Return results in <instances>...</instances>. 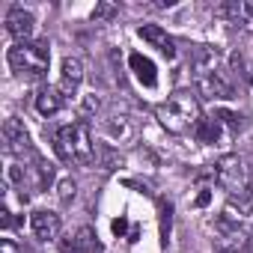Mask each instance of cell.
Segmentation results:
<instances>
[{"label":"cell","instance_id":"3957f363","mask_svg":"<svg viewBox=\"0 0 253 253\" xmlns=\"http://www.w3.org/2000/svg\"><path fill=\"white\" fill-rule=\"evenodd\" d=\"M214 179L217 185L232 197V200H250L253 191V167L241 155H223L214 164Z\"/></svg>","mask_w":253,"mask_h":253},{"label":"cell","instance_id":"484cf974","mask_svg":"<svg viewBox=\"0 0 253 253\" xmlns=\"http://www.w3.org/2000/svg\"><path fill=\"white\" fill-rule=\"evenodd\" d=\"M125 226H128V220H125V217H116V220H113V232H116V235H122Z\"/></svg>","mask_w":253,"mask_h":253},{"label":"cell","instance_id":"277c9868","mask_svg":"<svg viewBox=\"0 0 253 253\" xmlns=\"http://www.w3.org/2000/svg\"><path fill=\"white\" fill-rule=\"evenodd\" d=\"M3 140H6V152L15 155V158H36V149H33V140H30V131L24 128V122L18 116H9L3 122Z\"/></svg>","mask_w":253,"mask_h":253},{"label":"cell","instance_id":"2e32d148","mask_svg":"<svg viewBox=\"0 0 253 253\" xmlns=\"http://www.w3.org/2000/svg\"><path fill=\"white\" fill-rule=\"evenodd\" d=\"M60 104H63V98H60V89H57V86L45 84V86L36 89V110H39L42 116H54V113L60 110Z\"/></svg>","mask_w":253,"mask_h":253},{"label":"cell","instance_id":"9c48e42d","mask_svg":"<svg viewBox=\"0 0 253 253\" xmlns=\"http://www.w3.org/2000/svg\"><path fill=\"white\" fill-rule=\"evenodd\" d=\"M81 81H84V63L78 57H66L63 66H60V92L63 95H75Z\"/></svg>","mask_w":253,"mask_h":253},{"label":"cell","instance_id":"30bf717a","mask_svg":"<svg viewBox=\"0 0 253 253\" xmlns=\"http://www.w3.org/2000/svg\"><path fill=\"white\" fill-rule=\"evenodd\" d=\"M30 226H33V232H36L39 241H54L60 235V214H54L48 209H39V211H33Z\"/></svg>","mask_w":253,"mask_h":253},{"label":"cell","instance_id":"7a4b0ae2","mask_svg":"<svg viewBox=\"0 0 253 253\" xmlns=\"http://www.w3.org/2000/svg\"><path fill=\"white\" fill-rule=\"evenodd\" d=\"M12 72L24 81H42L45 72H48V63H51V45L48 39H39V42H21V45H12L9 54H6Z\"/></svg>","mask_w":253,"mask_h":253},{"label":"cell","instance_id":"44dd1931","mask_svg":"<svg viewBox=\"0 0 253 253\" xmlns=\"http://www.w3.org/2000/svg\"><path fill=\"white\" fill-rule=\"evenodd\" d=\"M229 60H232V69H235V72H241V78H244V81H253V63H247V60H244V54H232Z\"/></svg>","mask_w":253,"mask_h":253},{"label":"cell","instance_id":"5b68a950","mask_svg":"<svg viewBox=\"0 0 253 253\" xmlns=\"http://www.w3.org/2000/svg\"><path fill=\"white\" fill-rule=\"evenodd\" d=\"M101 134L110 140V146H125V143H134L137 140V125L131 116H122L113 113L101 122Z\"/></svg>","mask_w":253,"mask_h":253},{"label":"cell","instance_id":"6da1fadb","mask_svg":"<svg viewBox=\"0 0 253 253\" xmlns=\"http://www.w3.org/2000/svg\"><path fill=\"white\" fill-rule=\"evenodd\" d=\"M161 128L170 134H185V131H197L200 125V101L191 89H176L164 104H158L155 110Z\"/></svg>","mask_w":253,"mask_h":253},{"label":"cell","instance_id":"4fadbf2b","mask_svg":"<svg viewBox=\"0 0 253 253\" xmlns=\"http://www.w3.org/2000/svg\"><path fill=\"white\" fill-rule=\"evenodd\" d=\"M51 182H54V164L36 155L33 158V167H27V185L36 188V191H45Z\"/></svg>","mask_w":253,"mask_h":253},{"label":"cell","instance_id":"4316f807","mask_svg":"<svg viewBox=\"0 0 253 253\" xmlns=\"http://www.w3.org/2000/svg\"><path fill=\"white\" fill-rule=\"evenodd\" d=\"M223 253H235V250H223Z\"/></svg>","mask_w":253,"mask_h":253},{"label":"cell","instance_id":"603a6c76","mask_svg":"<svg viewBox=\"0 0 253 253\" xmlns=\"http://www.w3.org/2000/svg\"><path fill=\"white\" fill-rule=\"evenodd\" d=\"M101 164H104V170H116L122 164V155L113 152L110 146H101Z\"/></svg>","mask_w":253,"mask_h":253},{"label":"cell","instance_id":"7c38bea8","mask_svg":"<svg viewBox=\"0 0 253 253\" xmlns=\"http://www.w3.org/2000/svg\"><path fill=\"white\" fill-rule=\"evenodd\" d=\"M75 161L84 167H89L95 161V146H92L86 122H75Z\"/></svg>","mask_w":253,"mask_h":253},{"label":"cell","instance_id":"7402d4cb","mask_svg":"<svg viewBox=\"0 0 253 253\" xmlns=\"http://www.w3.org/2000/svg\"><path fill=\"white\" fill-rule=\"evenodd\" d=\"M217 119H220V125H226V128H229L232 134H238V131H241V116H238V113L220 110V113H217Z\"/></svg>","mask_w":253,"mask_h":253},{"label":"cell","instance_id":"ba28073f","mask_svg":"<svg viewBox=\"0 0 253 253\" xmlns=\"http://www.w3.org/2000/svg\"><path fill=\"white\" fill-rule=\"evenodd\" d=\"M137 36H140L146 45H152L158 54H164L167 60L176 57V42H173V36H170L164 27H158V24H143V27L137 30Z\"/></svg>","mask_w":253,"mask_h":253},{"label":"cell","instance_id":"ffe728a7","mask_svg":"<svg viewBox=\"0 0 253 253\" xmlns=\"http://www.w3.org/2000/svg\"><path fill=\"white\" fill-rule=\"evenodd\" d=\"M113 15H119V6H113V3H98L95 12H92V21H95V24H104V21H110Z\"/></svg>","mask_w":253,"mask_h":253},{"label":"cell","instance_id":"5bb4252c","mask_svg":"<svg viewBox=\"0 0 253 253\" xmlns=\"http://www.w3.org/2000/svg\"><path fill=\"white\" fill-rule=\"evenodd\" d=\"M128 66H131V72H134V78L143 84V86H155L158 84V72H155V63L149 60V57H143V54H131L128 57Z\"/></svg>","mask_w":253,"mask_h":253},{"label":"cell","instance_id":"ac0fdd59","mask_svg":"<svg viewBox=\"0 0 253 253\" xmlns=\"http://www.w3.org/2000/svg\"><path fill=\"white\" fill-rule=\"evenodd\" d=\"M220 134H223V125H220L217 116L200 119V125H197V140H200V143H217Z\"/></svg>","mask_w":253,"mask_h":253},{"label":"cell","instance_id":"e0dca14e","mask_svg":"<svg viewBox=\"0 0 253 253\" xmlns=\"http://www.w3.org/2000/svg\"><path fill=\"white\" fill-rule=\"evenodd\" d=\"M54 149L63 161H75V125H63L54 134Z\"/></svg>","mask_w":253,"mask_h":253},{"label":"cell","instance_id":"8992f818","mask_svg":"<svg viewBox=\"0 0 253 253\" xmlns=\"http://www.w3.org/2000/svg\"><path fill=\"white\" fill-rule=\"evenodd\" d=\"M33 27H36V18L24 9V6H12L9 12H6V33L15 39V45H21V42H30V36H33Z\"/></svg>","mask_w":253,"mask_h":253},{"label":"cell","instance_id":"8fae6325","mask_svg":"<svg viewBox=\"0 0 253 253\" xmlns=\"http://www.w3.org/2000/svg\"><path fill=\"white\" fill-rule=\"evenodd\" d=\"M95 250H98V241H95V232L89 226H81L75 235H69L60 244V253H95Z\"/></svg>","mask_w":253,"mask_h":253},{"label":"cell","instance_id":"d4e9b609","mask_svg":"<svg viewBox=\"0 0 253 253\" xmlns=\"http://www.w3.org/2000/svg\"><path fill=\"white\" fill-rule=\"evenodd\" d=\"M0 253H21V250H18V244L12 238H3L0 241Z\"/></svg>","mask_w":253,"mask_h":253},{"label":"cell","instance_id":"cb8c5ba5","mask_svg":"<svg viewBox=\"0 0 253 253\" xmlns=\"http://www.w3.org/2000/svg\"><path fill=\"white\" fill-rule=\"evenodd\" d=\"M101 107V101H98V95L92 92V95H86L84 101H81V116H89V113H95Z\"/></svg>","mask_w":253,"mask_h":253},{"label":"cell","instance_id":"52a82bcc","mask_svg":"<svg viewBox=\"0 0 253 253\" xmlns=\"http://www.w3.org/2000/svg\"><path fill=\"white\" fill-rule=\"evenodd\" d=\"M197 84H200V92H203L206 98H220V101L235 98V89H232L229 78L223 75V69H214V72H209V75L197 78Z\"/></svg>","mask_w":253,"mask_h":253},{"label":"cell","instance_id":"d6986e66","mask_svg":"<svg viewBox=\"0 0 253 253\" xmlns=\"http://www.w3.org/2000/svg\"><path fill=\"white\" fill-rule=\"evenodd\" d=\"M75 194H78L75 179H72V176H63V179H60V185H57V197H60V203H63V206H69V203L75 200Z\"/></svg>","mask_w":253,"mask_h":253},{"label":"cell","instance_id":"9a60e30c","mask_svg":"<svg viewBox=\"0 0 253 253\" xmlns=\"http://www.w3.org/2000/svg\"><path fill=\"white\" fill-rule=\"evenodd\" d=\"M191 63H194V72H197V78H203V75H209V72L220 69V57H217V51H214V48H209V45H200V48H194V57H191Z\"/></svg>","mask_w":253,"mask_h":253}]
</instances>
